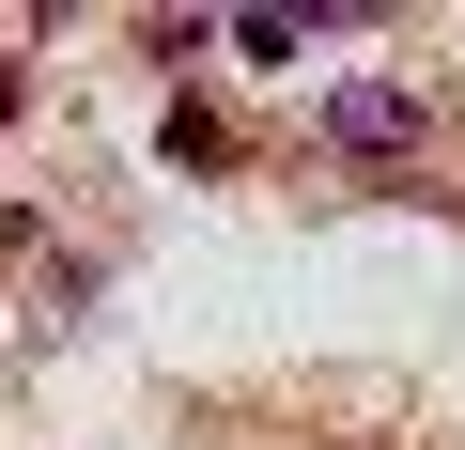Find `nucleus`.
I'll return each mask as SVG.
<instances>
[{"label":"nucleus","mask_w":465,"mask_h":450,"mask_svg":"<svg viewBox=\"0 0 465 450\" xmlns=\"http://www.w3.org/2000/svg\"><path fill=\"white\" fill-rule=\"evenodd\" d=\"M326 140H357V155H388V140H419V94H388V78H357V94H326Z\"/></svg>","instance_id":"obj_1"}]
</instances>
